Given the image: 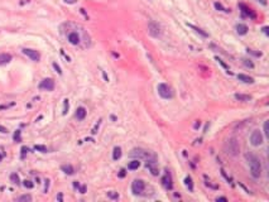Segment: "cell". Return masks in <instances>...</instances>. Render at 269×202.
<instances>
[{"label":"cell","mask_w":269,"mask_h":202,"mask_svg":"<svg viewBox=\"0 0 269 202\" xmlns=\"http://www.w3.org/2000/svg\"><path fill=\"white\" fill-rule=\"evenodd\" d=\"M61 33L66 38V41L72 46L83 47V48L90 46V37L87 34V32L78 24L65 23L61 27Z\"/></svg>","instance_id":"obj_1"},{"label":"cell","mask_w":269,"mask_h":202,"mask_svg":"<svg viewBox=\"0 0 269 202\" xmlns=\"http://www.w3.org/2000/svg\"><path fill=\"white\" fill-rule=\"evenodd\" d=\"M245 158H247V162L249 164L250 168V173L254 178H259L262 176V163L260 159H259L255 154L253 153H247L245 154Z\"/></svg>","instance_id":"obj_2"},{"label":"cell","mask_w":269,"mask_h":202,"mask_svg":"<svg viewBox=\"0 0 269 202\" xmlns=\"http://www.w3.org/2000/svg\"><path fill=\"white\" fill-rule=\"evenodd\" d=\"M224 150L226 154H229V156H238L239 152H240V145H239V142L236 138H229L228 140L225 142L224 144Z\"/></svg>","instance_id":"obj_3"},{"label":"cell","mask_w":269,"mask_h":202,"mask_svg":"<svg viewBox=\"0 0 269 202\" xmlns=\"http://www.w3.org/2000/svg\"><path fill=\"white\" fill-rule=\"evenodd\" d=\"M157 90H158V95L162 97V98H166V100H168V98H172L173 97V90L171 88V86L167 85V83H159L158 87H157Z\"/></svg>","instance_id":"obj_4"},{"label":"cell","mask_w":269,"mask_h":202,"mask_svg":"<svg viewBox=\"0 0 269 202\" xmlns=\"http://www.w3.org/2000/svg\"><path fill=\"white\" fill-rule=\"evenodd\" d=\"M129 157L130 158H135V159H148V158L154 157V156H150V153L148 152V150H145V149L134 148V149H131V152L129 153Z\"/></svg>","instance_id":"obj_5"},{"label":"cell","mask_w":269,"mask_h":202,"mask_svg":"<svg viewBox=\"0 0 269 202\" xmlns=\"http://www.w3.org/2000/svg\"><path fill=\"white\" fill-rule=\"evenodd\" d=\"M145 188V183L141 180H134L131 183V191H133L134 195H141L144 192Z\"/></svg>","instance_id":"obj_6"},{"label":"cell","mask_w":269,"mask_h":202,"mask_svg":"<svg viewBox=\"0 0 269 202\" xmlns=\"http://www.w3.org/2000/svg\"><path fill=\"white\" fill-rule=\"evenodd\" d=\"M262 143H263V135L260 133V130H254L250 134V144L254 145V147H258Z\"/></svg>","instance_id":"obj_7"},{"label":"cell","mask_w":269,"mask_h":202,"mask_svg":"<svg viewBox=\"0 0 269 202\" xmlns=\"http://www.w3.org/2000/svg\"><path fill=\"white\" fill-rule=\"evenodd\" d=\"M41 90H46V91H53L54 90V81L52 78H44L42 80L39 86Z\"/></svg>","instance_id":"obj_8"},{"label":"cell","mask_w":269,"mask_h":202,"mask_svg":"<svg viewBox=\"0 0 269 202\" xmlns=\"http://www.w3.org/2000/svg\"><path fill=\"white\" fill-rule=\"evenodd\" d=\"M148 33L152 37H154V38H158V37H160V28L159 25L157 24V23H154V22H149V24H148Z\"/></svg>","instance_id":"obj_9"},{"label":"cell","mask_w":269,"mask_h":202,"mask_svg":"<svg viewBox=\"0 0 269 202\" xmlns=\"http://www.w3.org/2000/svg\"><path fill=\"white\" fill-rule=\"evenodd\" d=\"M145 166H147V168H149V171H150V173H152L153 176H158L159 171H158V167H157V163H155V158L154 157L148 158Z\"/></svg>","instance_id":"obj_10"},{"label":"cell","mask_w":269,"mask_h":202,"mask_svg":"<svg viewBox=\"0 0 269 202\" xmlns=\"http://www.w3.org/2000/svg\"><path fill=\"white\" fill-rule=\"evenodd\" d=\"M23 53H24L27 57H29L32 61H34V62H38L41 59V54L37 52L34 49H29V48H24L23 49Z\"/></svg>","instance_id":"obj_11"},{"label":"cell","mask_w":269,"mask_h":202,"mask_svg":"<svg viewBox=\"0 0 269 202\" xmlns=\"http://www.w3.org/2000/svg\"><path fill=\"white\" fill-rule=\"evenodd\" d=\"M86 114H87V110L85 109L83 106H80V107H77V110H76V119L77 120H83L85 117H86Z\"/></svg>","instance_id":"obj_12"},{"label":"cell","mask_w":269,"mask_h":202,"mask_svg":"<svg viewBox=\"0 0 269 202\" xmlns=\"http://www.w3.org/2000/svg\"><path fill=\"white\" fill-rule=\"evenodd\" d=\"M162 182H163V185H164L166 188H168V190L172 188V177H171V174H169V172H167L166 174H164Z\"/></svg>","instance_id":"obj_13"},{"label":"cell","mask_w":269,"mask_h":202,"mask_svg":"<svg viewBox=\"0 0 269 202\" xmlns=\"http://www.w3.org/2000/svg\"><path fill=\"white\" fill-rule=\"evenodd\" d=\"M238 80L239 81H241L244 83H253L254 82V78L248 76V75H244V73H239L238 75Z\"/></svg>","instance_id":"obj_14"},{"label":"cell","mask_w":269,"mask_h":202,"mask_svg":"<svg viewBox=\"0 0 269 202\" xmlns=\"http://www.w3.org/2000/svg\"><path fill=\"white\" fill-rule=\"evenodd\" d=\"M12 61V56L9 53H0V66L7 64Z\"/></svg>","instance_id":"obj_15"},{"label":"cell","mask_w":269,"mask_h":202,"mask_svg":"<svg viewBox=\"0 0 269 202\" xmlns=\"http://www.w3.org/2000/svg\"><path fill=\"white\" fill-rule=\"evenodd\" d=\"M235 98L239 101H244V102H247V101H250L252 100V96L250 95H244V93H235Z\"/></svg>","instance_id":"obj_16"},{"label":"cell","mask_w":269,"mask_h":202,"mask_svg":"<svg viewBox=\"0 0 269 202\" xmlns=\"http://www.w3.org/2000/svg\"><path fill=\"white\" fill-rule=\"evenodd\" d=\"M139 167H140L139 159H134V161H131V162L128 164V169H130V171H135V169H138Z\"/></svg>","instance_id":"obj_17"},{"label":"cell","mask_w":269,"mask_h":202,"mask_svg":"<svg viewBox=\"0 0 269 202\" xmlns=\"http://www.w3.org/2000/svg\"><path fill=\"white\" fill-rule=\"evenodd\" d=\"M236 32H238V34H240V35L247 34V33H248V27L245 24H238L236 25Z\"/></svg>","instance_id":"obj_18"},{"label":"cell","mask_w":269,"mask_h":202,"mask_svg":"<svg viewBox=\"0 0 269 202\" xmlns=\"http://www.w3.org/2000/svg\"><path fill=\"white\" fill-rule=\"evenodd\" d=\"M61 169H62V171L66 173V174H73V173H75L73 167L70 166V164H65V166L61 167Z\"/></svg>","instance_id":"obj_19"},{"label":"cell","mask_w":269,"mask_h":202,"mask_svg":"<svg viewBox=\"0 0 269 202\" xmlns=\"http://www.w3.org/2000/svg\"><path fill=\"white\" fill-rule=\"evenodd\" d=\"M120 157H121V148L120 147H115L114 152H112V159H114V161H117Z\"/></svg>","instance_id":"obj_20"},{"label":"cell","mask_w":269,"mask_h":202,"mask_svg":"<svg viewBox=\"0 0 269 202\" xmlns=\"http://www.w3.org/2000/svg\"><path fill=\"white\" fill-rule=\"evenodd\" d=\"M188 27H190V28H192V29L193 30H195L196 33H199V34H201L202 37H205V38H207V37H209V34H207V33L206 32H204V30H202V29H200V28H197V27H195V25H192V24H187Z\"/></svg>","instance_id":"obj_21"},{"label":"cell","mask_w":269,"mask_h":202,"mask_svg":"<svg viewBox=\"0 0 269 202\" xmlns=\"http://www.w3.org/2000/svg\"><path fill=\"white\" fill-rule=\"evenodd\" d=\"M240 8H243V9H244V10H243V13H244V14H247V15H249V17H252V18H254V14H253L252 12H250V9H249V8H247V7H245V5H244V4H240Z\"/></svg>","instance_id":"obj_22"},{"label":"cell","mask_w":269,"mask_h":202,"mask_svg":"<svg viewBox=\"0 0 269 202\" xmlns=\"http://www.w3.org/2000/svg\"><path fill=\"white\" fill-rule=\"evenodd\" d=\"M18 201L19 202H24V201L29 202V201H32V196L30 195H23L20 197H18Z\"/></svg>","instance_id":"obj_23"},{"label":"cell","mask_w":269,"mask_h":202,"mask_svg":"<svg viewBox=\"0 0 269 202\" xmlns=\"http://www.w3.org/2000/svg\"><path fill=\"white\" fill-rule=\"evenodd\" d=\"M10 180L13 181V183H15V185H19V183H20L19 176H18L17 173H12V174H10Z\"/></svg>","instance_id":"obj_24"},{"label":"cell","mask_w":269,"mask_h":202,"mask_svg":"<svg viewBox=\"0 0 269 202\" xmlns=\"http://www.w3.org/2000/svg\"><path fill=\"white\" fill-rule=\"evenodd\" d=\"M185 183H186V186L188 187V188H190V191H193V186H192V180H191V177H186Z\"/></svg>","instance_id":"obj_25"},{"label":"cell","mask_w":269,"mask_h":202,"mask_svg":"<svg viewBox=\"0 0 269 202\" xmlns=\"http://www.w3.org/2000/svg\"><path fill=\"white\" fill-rule=\"evenodd\" d=\"M34 149L36 150H39V152H42V153H47V152H48V149H47V147H44V145H36Z\"/></svg>","instance_id":"obj_26"},{"label":"cell","mask_w":269,"mask_h":202,"mask_svg":"<svg viewBox=\"0 0 269 202\" xmlns=\"http://www.w3.org/2000/svg\"><path fill=\"white\" fill-rule=\"evenodd\" d=\"M107 196H109L110 198H112V200H117V198H119V195H117V192H114V191L107 192Z\"/></svg>","instance_id":"obj_27"},{"label":"cell","mask_w":269,"mask_h":202,"mask_svg":"<svg viewBox=\"0 0 269 202\" xmlns=\"http://www.w3.org/2000/svg\"><path fill=\"white\" fill-rule=\"evenodd\" d=\"M68 112V100L66 98V100H63V115H66Z\"/></svg>","instance_id":"obj_28"},{"label":"cell","mask_w":269,"mask_h":202,"mask_svg":"<svg viewBox=\"0 0 269 202\" xmlns=\"http://www.w3.org/2000/svg\"><path fill=\"white\" fill-rule=\"evenodd\" d=\"M23 185H24L25 188H33V183L30 181H24V182H23Z\"/></svg>","instance_id":"obj_29"},{"label":"cell","mask_w":269,"mask_h":202,"mask_svg":"<svg viewBox=\"0 0 269 202\" xmlns=\"http://www.w3.org/2000/svg\"><path fill=\"white\" fill-rule=\"evenodd\" d=\"M244 64L247 66V67H250V68H254V64L250 62V61H248V59H244Z\"/></svg>","instance_id":"obj_30"},{"label":"cell","mask_w":269,"mask_h":202,"mask_svg":"<svg viewBox=\"0 0 269 202\" xmlns=\"http://www.w3.org/2000/svg\"><path fill=\"white\" fill-rule=\"evenodd\" d=\"M19 139H20V131H19V130H17V131H15V134H14V140H15V142H18Z\"/></svg>","instance_id":"obj_31"},{"label":"cell","mask_w":269,"mask_h":202,"mask_svg":"<svg viewBox=\"0 0 269 202\" xmlns=\"http://www.w3.org/2000/svg\"><path fill=\"white\" fill-rule=\"evenodd\" d=\"M264 135L268 137V120L264 123Z\"/></svg>","instance_id":"obj_32"},{"label":"cell","mask_w":269,"mask_h":202,"mask_svg":"<svg viewBox=\"0 0 269 202\" xmlns=\"http://www.w3.org/2000/svg\"><path fill=\"white\" fill-rule=\"evenodd\" d=\"M53 68H54V70H56V71H57V72H58L59 75H61V73H62V71H61V67H59V66H58L57 63H53Z\"/></svg>","instance_id":"obj_33"},{"label":"cell","mask_w":269,"mask_h":202,"mask_svg":"<svg viewBox=\"0 0 269 202\" xmlns=\"http://www.w3.org/2000/svg\"><path fill=\"white\" fill-rule=\"evenodd\" d=\"M218 62H219V63H220L221 66H223V67H224L225 70H228V72H229V67H228V66H226V64H225V63L223 62V61H221V59H219V58H218Z\"/></svg>","instance_id":"obj_34"},{"label":"cell","mask_w":269,"mask_h":202,"mask_svg":"<svg viewBox=\"0 0 269 202\" xmlns=\"http://www.w3.org/2000/svg\"><path fill=\"white\" fill-rule=\"evenodd\" d=\"M99 125H100V121H99V123H97V124H96V125H95V128H94V129H92V131H91V133H92V134H96V133H97V129H99Z\"/></svg>","instance_id":"obj_35"},{"label":"cell","mask_w":269,"mask_h":202,"mask_svg":"<svg viewBox=\"0 0 269 202\" xmlns=\"http://www.w3.org/2000/svg\"><path fill=\"white\" fill-rule=\"evenodd\" d=\"M27 152H28V148H27V147H23V148H22V157H24Z\"/></svg>","instance_id":"obj_36"},{"label":"cell","mask_w":269,"mask_h":202,"mask_svg":"<svg viewBox=\"0 0 269 202\" xmlns=\"http://www.w3.org/2000/svg\"><path fill=\"white\" fill-rule=\"evenodd\" d=\"M0 133H4V134H5V133H8V129H7V128H4V126H1V125H0Z\"/></svg>","instance_id":"obj_37"},{"label":"cell","mask_w":269,"mask_h":202,"mask_svg":"<svg viewBox=\"0 0 269 202\" xmlns=\"http://www.w3.org/2000/svg\"><path fill=\"white\" fill-rule=\"evenodd\" d=\"M80 192H81V193H85V192H86V186H81V187H80Z\"/></svg>","instance_id":"obj_38"},{"label":"cell","mask_w":269,"mask_h":202,"mask_svg":"<svg viewBox=\"0 0 269 202\" xmlns=\"http://www.w3.org/2000/svg\"><path fill=\"white\" fill-rule=\"evenodd\" d=\"M65 3H67V4H75V3H77V0H65Z\"/></svg>","instance_id":"obj_39"},{"label":"cell","mask_w":269,"mask_h":202,"mask_svg":"<svg viewBox=\"0 0 269 202\" xmlns=\"http://www.w3.org/2000/svg\"><path fill=\"white\" fill-rule=\"evenodd\" d=\"M255 1H258V3H260L262 5H267V0H255Z\"/></svg>","instance_id":"obj_40"},{"label":"cell","mask_w":269,"mask_h":202,"mask_svg":"<svg viewBox=\"0 0 269 202\" xmlns=\"http://www.w3.org/2000/svg\"><path fill=\"white\" fill-rule=\"evenodd\" d=\"M216 201H228V198H226V197H218V198H216Z\"/></svg>","instance_id":"obj_41"},{"label":"cell","mask_w":269,"mask_h":202,"mask_svg":"<svg viewBox=\"0 0 269 202\" xmlns=\"http://www.w3.org/2000/svg\"><path fill=\"white\" fill-rule=\"evenodd\" d=\"M44 182H46V190H44V191L47 192V190H48V183H49V181H48V180H46Z\"/></svg>","instance_id":"obj_42"},{"label":"cell","mask_w":269,"mask_h":202,"mask_svg":"<svg viewBox=\"0 0 269 202\" xmlns=\"http://www.w3.org/2000/svg\"><path fill=\"white\" fill-rule=\"evenodd\" d=\"M1 159H3V156H1V154H0V162H1Z\"/></svg>","instance_id":"obj_43"}]
</instances>
